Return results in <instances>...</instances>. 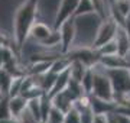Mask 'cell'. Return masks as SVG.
Wrapping results in <instances>:
<instances>
[{"label": "cell", "mask_w": 130, "mask_h": 123, "mask_svg": "<svg viewBox=\"0 0 130 123\" xmlns=\"http://www.w3.org/2000/svg\"><path fill=\"white\" fill-rule=\"evenodd\" d=\"M94 123H107L106 114H95V117H94Z\"/></svg>", "instance_id": "25"}, {"label": "cell", "mask_w": 130, "mask_h": 123, "mask_svg": "<svg viewBox=\"0 0 130 123\" xmlns=\"http://www.w3.org/2000/svg\"><path fill=\"white\" fill-rule=\"evenodd\" d=\"M68 81H70V67H68L67 70H64V71H61L59 74L56 75L55 83H54V85L51 87V90L48 91L46 94L49 96V97H52V96H55L56 93L65 90L67 85H68Z\"/></svg>", "instance_id": "10"}, {"label": "cell", "mask_w": 130, "mask_h": 123, "mask_svg": "<svg viewBox=\"0 0 130 123\" xmlns=\"http://www.w3.org/2000/svg\"><path fill=\"white\" fill-rule=\"evenodd\" d=\"M93 72H94V81H93V90L91 94L94 97H98L101 100L106 101H114V91H113V85L110 83V78L107 75L106 70L103 68L98 62H95L93 67Z\"/></svg>", "instance_id": "2"}, {"label": "cell", "mask_w": 130, "mask_h": 123, "mask_svg": "<svg viewBox=\"0 0 130 123\" xmlns=\"http://www.w3.org/2000/svg\"><path fill=\"white\" fill-rule=\"evenodd\" d=\"M41 123H42V122H41Z\"/></svg>", "instance_id": "32"}, {"label": "cell", "mask_w": 130, "mask_h": 123, "mask_svg": "<svg viewBox=\"0 0 130 123\" xmlns=\"http://www.w3.org/2000/svg\"><path fill=\"white\" fill-rule=\"evenodd\" d=\"M114 113H116V112H114ZM116 119H117V123H130V117L129 116H124V114L116 113Z\"/></svg>", "instance_id": "23"}, {"label": "cell", "mask_w": 130, "mask_h": 123, "mask_svg": "<svg viewBox=\"0 0 130 123\" xmlns=\"http://www.w3.org/2000/svg\"><path fill=\"white\" fill-rule=\"evenodd\" d=\"M39 13V0H23L16 7L12 19V41L16 51L20 52L25 41L28 39L29 29L38 19Z\"/></svg>", "instance_id": "1"}, {"label": "cell", "mask_w": 130, "mask_h": 123, "mask_svg": "<svg viewBox=\"0 0 130 123\" xmlns=\"http://www.w3.org/2000/svg\"><path fill=\"white\" fill-rule=\"evenodd\" d=\"M88 67H85L83 62L77 61V59H71V64H70V77L72 80H77L79 81L81 77H83L84 71L87 70Z\"/></svg>", "instance_id": "15"}, {"label": "cell", "mask_w": 130, "mask_h": 123, "mask_svg": "<svg viewBox=\"0 0 130 123\" xmlns=\"http://www.w3.org/2000/svg\"><path fill=\"white\" fill-rule=\"evenodd\" d=\"M98 64L104 68V70H111V68H120V67H127L124 57H120L119 54H113V55H104V57L98 58Z\"/></svg>", "instance_id": "9"}, {"label": "cell", "mask_w": 130, "mask_h": 123, "mask_svg": "<svg viewBox=\"0 0 130 123\" xmlns=\"http://www.w3.org/2000/svg\"><path fill=\"white\" fill-rule=\"evenodd\" d=\"M77 3H78V0H59L58 7L55 10V14H54V25H52V28L58 29V26L64 20L71 18Z\"/></svg>", "instance_id": "6"}, {"label": "cell", "mask_w": 130, "mask_h": 123, "mask_svg": "<svg viewBox=\"0 0 130 123\" xmlns=\"http://www.w3.org/2000/svg\"><path fill=\"white\" fill-rule=\"evenodd\" d=\"M58 33H59V45H61V52L67 54L72 45H74L75 39H77V25L75 19L71 16L67 20L58 26Z\"/></svg>", "instance_id": "4"}, {"label": "cell", "mask_w": 130, "mask_h": 123, "mask_svg": "<svg viewBox=\"0 0 130 123\" xmlns=\"http://www.w3.org/2000/svg\"><path fill=\"white\" fill-rule=\"evenodd\" d=\"M95 49H97L98 57H104V55H113V54H117V45H116V42H114V39L108 41V42H106L104 45L95 48Z\"/></svg>", "instance_id": "17"}, {"label": "cell", "mask_w": 130, "mask_h": 123, "mask_svg": "<svg viewBox=\"0 0 130 123\" xmlns=\"http://www.w3.org/2000/svg\"><path fill=\"white\" fill-rule=\"evenodd\" d=\"M107 75L110 78L114 93H126L130 91V68L129 67H120V68H111L106 70Z\"/></svg>", "instance_id": "5"}, {"label": "cell", "mask_w": 130, "mask_h": 123, "mask_svg": "<svg viewBox=\"0 0 130 123\" xmlns=\"http://www.w3.org/2000/svg\"><path fill=\"white\" fill-rule=\"evenodd\" d=\"M0 97H2V93H0Z\"/></svg>", "instance_id": "31"}, {"label": "cell", "mask_w": 130, "mask_h": 123, "mask_svg": "<svg viewBox=\"0 0 130 123\" xmlns=\"http://www.w3.org/2000/svg\"><path fill=\"white\" fill-rule=\"evenodd\" d=\"M124 29H126V32H127V35H129V38H130V19L124 20Z\"/></svg>", "instance_id": "27"}, {"label": "cell", "mask_w": 130, "mask_h": 123, "mask_svg": "<svg viewBox=\"0 0 130 123\" xmlns=\"http://www.w3.org/2000/svg\"><path fill=\"white\" fill-rule=\"evenodd\" d=\"M117 22L113 18H104V19L100 20L95 32H94V38H93V45L94 48H98L104 45L106 42L111 41L116 35V29H117Z\"/></svg>", "instance_id": "3"}, {"label": "cell", "mask_w": 130, "mask_h": 123, "mask_svg": "<svg viewBox=\"0 0 130 123\" xmlns=\"http://www.w3.org/2000/svg\"><path fill=\"white\" fill-rule=\"evenodd\" d=\"M0 123H18V120L13 117H9V119H0Z\"/></svg>", "instance_id": "26"}, {"label": "cell", "mask_w": 130, "mask_h": 123, "mask_svg": "<svg viewBox=\"0 0 130 123\" xmlns=\"http://www.w3.org/2000/svg\"><path fill=\"white\" fill-rule=\"evenodd\" d=\"M14 57H16V55H14V51L10 45H2V47H0V68L3 65H6V64H7L10 59H13Z\"/></svg>", "instance_id": "16"}, {"label": "cell", "mask_w": 130, "mask_h": 123, "mask_svg": "<svg viewBox=\"0 0 130 123\" xmlns=\"http://www.w3.org/2000/svg\"><path fill=\"white\" fill-rule=\"evenodd\" d=\"M62 123H81L79 122V112L74 106L71 107L67 113H64V120Z\"/></svg>", "instance_id": "21"}, {"label": "cell", "mask_w": 130, "mask_h": 123, "mask_svg": "<svg viewBox=\"0 0 130 123\" xmlns=\"http://www.w3.org/2000/svg\"><path fill=\"white\" fill-rule=\"evenodd\" d=\"M124 59H126V62H127V67L130 68V49H129V52L124 55Z\"/></svg>", "instance_id": "28"}, {"label": "cell", "mask_w": 130, "mask_h": 123, "mask_svg": "<svg viewBox=\"0 0 130 123\" xmlns=\"http://www.w3.org/2000/svg\"><path fill=\"white\" fill-rule=\"evenodd\" d=\"M10 116V109H9V96L2 94L0 97V119H9Z\"/></svg>", "instance_id": "19"}, {"label": "cell", "mask_w": 130, "mask_h": 123, "mask_svg": "<svg viewBox=\"0 0 130 123\" xmlns=\"http://www.w3.org/2000/svg\"><path fill=\"white\" fill-rule=\"evenodd\" d=\"M94 117H95V114H94L91 106L87 109L79 110V122L81 123H94Z\"/></svg>", "instance_id": "22"}, {"label": "cell", "mask_w": 130, "mask_h": 123, "mask_svg": "<svg viewBox=\"0 0 130 123\" xmlns=\"http://www.w3.org/2000/svg\"><path fill=\"white\" fill-rule=\"evenodd\" d=\"M94 12H95V6H94L93 0H78V3H77L74 12H72V18H79V16L94 13Z\"/></svg>", "instance_id": "13"}, {"label": "cell", "mask_w": 130, "mask_h": 123, "mask_svg": "<svg viewBox=\"0 0 130 123\" xmlns=\"http://www.w3.org/2000/svg\"><path fill=\"white\" fill-rule=\"evenodd\" d=\"M2 45H9V38H7V35L5 32H2V29H0V47Z\"/></svg>", "instance_id": "24"}, {"label": "cell", "mask_w": 130, "mask_h": 123, "mask_svg": "<svg viewBox=\"0 0 130 123\" xmlns=\"http://www.w3.org/2000/svg\"><path fill=\"white\" fill-rule=\"evenodd\" d=\"M126 19H130V5H129V12H127V16H126Z\"/></svg>", "instance_id": "29"}, {"label": "cell", "mask_w": 130, "mask_h": 123, "mask_svg": "<svg viewBox=\"0 0 130 123\" xmlns=\"http://www.w3.org/2000/svg\"><path fill=\"white\" fill-rule=\"evenodd\" d=\"M75 99H77V96H75L74 93H71L68 88H65V90L56 93L55 96H52L51 103H52V106H54L55 109L61 110L62 113H67V112L74 106Z\"/></svg>", "instance_id": "7"}, {"label": "cell", "mask_w": 130, "mask_h": 123, "mask_svg": "<svg viewBox=\"0 0 130 123\" xmlns=\"http://www.w3.org/2000/svg\"><path fill=\"white\" fill-rule=\"evenodd\" d=\"M91 109H93L94 114H106L108 112H114L116 103L114 101H106V100L91 96Z\"/></svg>", "instance_id": "11"}, {"label": "cell", "mask_w": 130, "mask_h": 123, "mask_svg": "<svg viewBox=\"0 0 130 123\" xmlns=\"http://www.w3.org/2000/svg\"><path fill=\"white\" fill-rule=\"evenodd\" d=\"M16 120H18V123H41L36 117H35V116H33L32 112L28 109V106L22 110V113L18 116Z\"/></svg>", "instance_id": "18"}, {"label": "cell", "mask_w": 130, "mask_h": 123, "mask_svg": "<svg viewBox=\"0 0 130 123\" xmlns=\"http://www.w3.org/2000/svg\"><path fill=\"white\" fill-rule=\"evenodd\" d=\"M114 42L117 45V54L120 57H124L130 49V38L124 29V25H117L116 35H114Z\"/></svg>", "instance_id": "8"}, {"label": "cell", "mask_w": 130, "mask_h": 123, "mask_svg": "<svg viewBox=\"0 0 130 123\" xmlns=\"http://www.w3.org/2000/svg\"><path fill=\"white\" fill-rule=\"evenodd\" d=\"M43 123H56V122H51V120H46V122H43Z\"/></svg>", "instance_id": "30"}, {"label": "cell", "mask_w": 130, "mask_h": 123, "mask_svg": "<svg viewBox=\"0 0 130 123\" xmlns=\"http://www.w3.org/2000/svg\"><path fill=\"white\" fill-rule=\"evenodd\" d=\"M41 97V96H39ZM39 97H35V99H30L28 100V109L33 113V116L42 122V117H41V101H39Z\"/></svg>", "instance_id": "20"}, {"label": "cell", "mask_w": 130, "mask_h": 123, "mask_svg": "<svg viewBox=\"0 0 130 123\" xmlns=\"http://www.w3.org/2000/svg\"><path fill=\"white\" fill-rule=\"evenodd\" d=\"M28 106V99H25L23 96L16 94L9 97V109H10V116L13 119H18V116L22 113V110Z\"/></svg>", "instance_id": "12"}, {"label": "cell", "mask_w": 130, "mask_h": 123, "mask_svg": "<svg viewBox=\"0 0 130 123\" xmlns=\"http://www.w3.org/2000/svg\"><path fill=\"white\" fill-rule=\"evenodd\" d=\"M93 81H94V72L93 68L88 67L85 71H84L81 80H79V84H81V88H83L84 93L87 94H91V90H93Z\"/></svg>", "instance_id": "14"}]
</instances>
